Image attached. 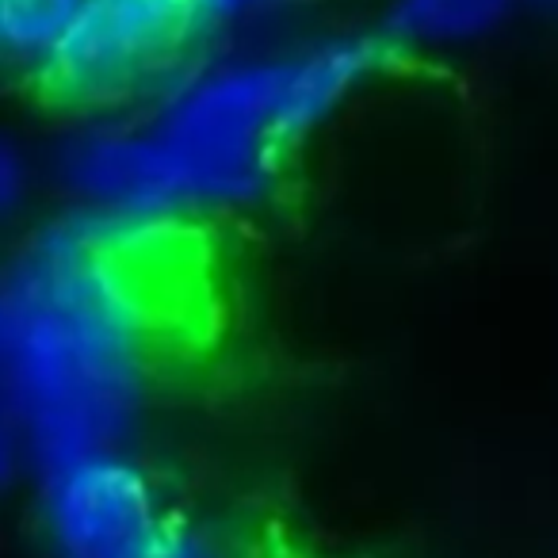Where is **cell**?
I'll return each mask as SVG.
<instances>
[{
  "label": "cell",
  "instance_id": "5b68a950",
  "mask_svg": "<svg viewBox=\"0 0 558 558\" xmlns=\"http://www.w3.org/2000/svg\"><path fill=\"white\" fill-rule=\"evenodd\" d=\"M512 0H395L387 35L405 47H459L489 35Z\"/></svg>",
  "mask_w": 558,
  "mask_h": 558
},
{
  "label": "cell",
  "instance_id": "6da1fadb",
  "mask_svg": "<svg viewBox=\"0 0 558 558\" xmlns=\"http://www.w3.org/2000/svg\"><path fill=\"white\" fill-rule=\"evenodd\" d=\"M383 43L329 39L299 54L233 62L177 85L146 126H100L62 154V177L96 215L169 222L256 203L279 161L367 73Z\"/></svg>",
  "mask_w": 558,
  "mask_h": 558
},
{
  "label": "cell",
  "instance_id": "52a82bcc",
  "mask_svg": "<svg viewBox=\"0 0 558 558\" xmlns=\"http://www.w3.org/2000/svg\"><path fill=\"white\" fill-rule=\"evenodd\" d=\"M271 4H279V0H195L207 35L222 32V27H230V24H241V20L256 16V12L271 9Z\"/></svg>",
  "mask_w": 558,
  "mask_h": 558
},
{
  "label": "cell",
  "instance_id": "ba28073f",
  "mask_svg": "<svg viewBox=\"0 0 558 558\" xmlns=\"http://www.w3.org/2000/svg\"><path fill=\"white\" fill-rule=\"evenodd\" d=\"M154 558H230L218 547L210 535L203 532H187V527H172V535L165 539V547Z\"/></svg>",
  "mask_w": 558,
  "mask_h": 558
},
{
  "label": "cell",
  "instance_id": "7a4b0ae2",
  "mask_svg": "<svg viewBox=\"0 0 558 558\" xmlns=\"http://www.w3.org/2000/svg\"><path fill=\"white\" fill-rule=\"evenodd\" d=\"M126 218L35 233L0 306L9 436L39 474L119 451L146 398L149 314L123 264Z\"/></svg>",
  "mask_w": 558,
  "mask_h": 558
},
{
  "label": "cell",
  "instance_id": "8992f818",
  "mask_svg": "<svg viewBox=\"0 0 558 558\" xmlns=\"http://www.w3.org/2000/svg\"><path fill=\"white\" fill-rule=\"evenodd\" d=\"M85 0H0V32L12 62L39 65L54 54L73 20L81 16Z\"/></svg>",
  "mask_w": 558,
  "mask_h": 558
},
{
  "label": "cell",
  "instance_id": "3957f363",
  "mask_svg": "<svg viewBox=\"0 0 558 558\" xmlns=\"http://www.w3.org/2000/svg\"><path fill=\"white\" fill-rule=\"evenodd\" d=\"M203 35L195 0H85L39 81L62 104L116 108L177 81Z\"/></svg>",
  "mask_w": 558,
  "mask_h": 558
},
{
  "label": "cell",
  "instance_id": "277c9868",
  "mask_svg": "<svg viewBox=\"0 0 558 558\" xmlns=\"http://www.w3.org/2000/svg\"><path fill=\"white\" fill-rule=\"evenodd\" d=\"M43 517L58 558H154L172 535L149 478L119 451L43 474Z\"/></svg>",
  "mask_w": 558,
  "mask_h": 558
}]
</instances>
